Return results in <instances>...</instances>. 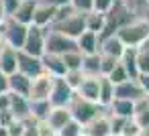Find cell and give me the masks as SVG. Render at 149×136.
Here are the masks:
<instances>
[{"mask_svg":"<svg viewBox=\"0 0 149 136\" xmlns=\"http://www.w3.org/2000/svg\"><path fill=\"white\" fill-rule=\"evenodd\" d=\"M131 21H135V19H133L131 10L127 8V4L123 2V0H114L112 8L104 14V29H102V33H100V37H98V39L112 37V35H114L120 27L129 25Z\"/></svg>","mask_w":149,"mask_h":136,"instance_id":"obj_1","label":"cell"},{"mask_svg":"<svg viewBox=\"0 0 149 136\" xmlns=\"http://www.w3.org/2000/svg\"><path fill=\"white\" fill-rule=\"evenodd\" d=\"M114 37L125 45V47H141L143 43L149 41V23L145 21H131L129 25L120 27Z\"/></svg>","mask_w":149,"mask_h":136,"instance_id":"obj_2","label":"cell"},{"mask_svg":"<svg viewBox=\"0 0 149 136\" xmlns=\"http://www.w3.org/2000/svg\"><path fill=\"white\" fill-rule=\"evenodd\" d=\"M68 110H70V116H72V120H76L78 124H88L90 120H94L98 114H102L106 108H102L100 104H96V102H90V100H84V98H80L78 93H74V98H72V102L68 104Z\"/></svg>","mask_w":149,"mask_h":136,"instance_id":"obj_3","label":"cell"},{"mask_svg":"<svg viewBox=\"0 0 149 136\" xmlns=\"http://www.w3.org/2000/svg\"><path fill=\"white\" fill-rule=\"evenodd\" d=\"M49 29H41V27H35V25H29L27 29V39H25V45H23V53L27 55H33V57H41L45 53V35H47Z\"/></svg>","mask_w":149,"mask_h":136,"instance_id":"obj_4","label":"cell"},{"mask_svg":"<svg viewBox=\"0 0 149 136\" xmlns=\"http://www.w3.org/2000/svg\"><path fill=\"white\" fill-rule=\"evenodd\" d=\"M27 29L29 27H25V25L6 16V21L2 23V35H4L6 45L13 47L15 51H21L23 45H25V39H27Z\"/></svg>","mask_w":149,"mask_h":136,"instance_id":"obj_5","label":"cell"},{"mask_svg":"<svg viewBox=\"0 0 149 136\" xmlns=\"http://www.w3.org/2000/svg\"><path fill=\"white\" fill-rule=\"evenodd\" d=\"M51 31L61 33L63 37L76 41V39L86 31V27H84V14H82V12H74V14H70L68 19H63V21L51 25Z\"/></svg>","mask_w":149,"mask_h":136,"instance_id":"obj_6","label":"cell"},{"mask_svg":"<svg viewBox=\"0 0 149 136\" xmlns=\"http://www.w3.org/2000/svg\"><path fill=\"white\" fill-rule=\"evenodd\" d=\"M74 89L63 81V77H53L51 81V91H49V98L47 102L51 104V108H68V104L72 102L74 98Z\"/></svg>","mask_w":149,"mask_h":136,"instance_id":"obj_7","label":"cell"},{"mask_svg":"<svg viewBox=\"0 0 149 136\" xmlns=\"http://www.w3.org/2000/svg\"><path fill=\"white\" fill-rule=\"evenodd\" d=\"M70 51H78L76 49V41L74 39H68L63 37L61 33H55V31H47L45 35V53H51V55H63V53H70Z\"/></svg>","mask_w":149,"mask_h":136,"instance_id":"obj_8","label":"cell"},{"mask_svg":"<svg viewBox=\"0 0 149 136\" xmlns=\"http://www.w3.org/2000/svg\"><path fill=\"white\" fill-rule=\"evenodd\" d=\"M17 71L23 73V75L29 77V79L41 75V73H43L41 57H33V55H27V53L19 51V53H17Z\"/></svg>","mask_w":149,"mask_h":136,"instance_id":"obj_9","label":"cell"},{"mask_svg":"<svg viewBox=\"0 0 149 136\" xmlns=\"http://www.w3.org/2000/svg\"><path fill=\"white\" fill-rule=\"evenodd\" d=\"M51 81L53 77H49L47 73H41L37 77L31 79V85H29V100L35 102V100H47L49 98V91H51Z\"/></svg>","mask_w":149,"mask_h":136,"instance_id":"obj_10","label":"cell"},{"mask_svg":"<svg viewBox=\"0 0 149 136\" xmlns=\"http://www.w3.org/2000/svg\"><path fill=\"white\" fill-rule=\"evenodd\" d=\"M84 134H86V136H108V134H112L108 110H104V112L98 114L94 120H90L88 124H84Z\"/></svg>","mask_w":149,"mask_h":136,"instance_id":"obj_11","label":"cell"},{"mask_svg":"<svg viewBox=\"0 0 149 136\" xmlns=\"http://www.w3.org/2000/svg\"><path fill=\"white\" fill-rule=\"evenodd\" d=\"M53 16H55V8L43 0H37V6H35V12H33V23L35 27H41V29H51L53 25Z\"/></svg>","mask_w":149,"mask_h":136,"instance_id":"obj_12","label":"cell"},{"mask_svg":"<svg viewBox=\"0 0 149 136\" xmlns=\"http://www.w3.org/2000/svg\"><path fill=\"white\" fill-rule=\"evenodd\" d=\"M143 93V89L139 87L137 79H127L118 85H114V100H127V102H137Z\"/></svg>","mask_w":149,"mask_h":136,"instance_id":"obj_13","label":"cell"},{"mask_svg":"<svg viewBox=\"0 0 149 136\" xmlns=\"http://www.w3.org/2000/svg\"><path fill=\"white\" fill-rule=\"evenodd\" d=\"M35 6H37V0H19L17 8L13 10V14H10L8 19H13V21H17V23H21V25L29 27V25L33 23Z\"/></svg>","mask_w":149,"mask_h":136,"instance_id":"obj_14","label":"cell"},{"mask_svg":"<svg viewBox=\"0 0 149 136\" xmlns=\"http://www.w3.org/2000/svg\"><path fill=\"white\" fill-rule=\"evenodd\" d=\"M41 65H43V73H47L49 77H63V73H65V65H63L59 55L43 53L41 55Z\"/></svg>","mask_w":149,"mask_h":136,"instance_id":"obj_15","label":"cell"},{"mask_svg":"<svg viewBox=\"0 0 149 136\" xmlns=\"http://www.w3.org/2000/svg\"><path fill=\"white\" fill-rule=\"evenodd\" d=\"M8 112H10L13 118L19 120V122L29 120V118H31V104H29V98L10 93V108H8Z\"/></svg>","mask_w":149,"mask_h":136,"instance_id":"obj_16","label":"cell"},{"mask_svg":"<svg viewBox=\"0 0 149 136\" xmlns=\"http://www.w3.org/2000/svg\"><path fill=\"white\" fill-rule=\"evenodd\" d=\"M98 47H100V39H98V35H96V33L84 31V33L76 39V49H78L82 55L98 53Z\"/></svg>","mask_w":149,"mask_h":136,"instance_id":"obj_17","label":"cell"},{"mask_svg":"<svg viewBox=\"0 0 149 136\" xmlns=\"http://www.w3.org/2000/svg\"><path fill=\"white\" fill-rule=\"evenodd\" d=\"M29 85H31V79L25 77V75L19 73V71L6 77L8 93H15V95H23V98H27V95H29Z\"/></svg>","mask_w":149,"mask_h":136,"instance_id":"obj_18","label":"cell"},{"mask_svg":"<svg viewBox=\"0 0 149 136\" xmlns=\"http://www.w3.org/2000/svg\"><path fill=\"white\" fill-rule=\"evenodd\" d=\"M118 63L123 65V69L127 71L129 79H137L139 77V67H137V49L135 47H125Z\"/></svg>","mask_w":149,"mask_h":136,"instance_id":"obj_19","label":"cell"},{"mask_svg":"<svg viewBox=\"0 0 149 136\" xmlns=\"http://www.w3.org/2000/svg\"><path fill=\"white\" fill-rule=\"evenodd\" d=\"M70 120H72V116H70V110H68V108H51L49 114H47V118H45V122L49 124V128L55 130V134H57Z\"/></svg>","mask_w":149,"mask_h":136,"instance_id":"obj_20","label":"cell"},{"mask_svg":"<svg viewBox=\"0 0 149 136\" xmlns=\"http://www.w3.org/2000/svg\"><path fill=\"white\" fill-rule=\"evenodd\" d=\"M17 53L13 47H4L2 51H0V73H4L6 77L17 73Z\"/></svg>","mask_w":149,"mask_h":136,"instance_id":"obj_21","label":"cell"},{"mask_svg":"<svg viewBox=\"0 0 149 136\" xmlns=\"http://www.w3.org/2000/svg\"><path fill=\"white\" fill-rule=\"evenodd\" d=\"M125 51V45L112 35V37H106V39H100V47H98V53L100 55H108V57H114V59H120Z\"/></svg>","mask_w":149,"mask_h":136,"instance_id":"obj_22","label":"cell"},{"mask_svg":"<svg viewBox=\"0 0 149 136\" xmlns=\"http://www.w3.org/2000/svg\"><path fill=\"white\" fill-rule=\"evenodd\" d=\"M76 93L84 100H90V102L98 104V77H84L82 83L78 85Z\"/></svg>","mask_w":149,"mask_h":136,"instance_id":"obj_23","label":"cell"},{"mask_svg":"<svg viewBox=\"0 0 149 136\" xmlns=\"http://www.w3.org/2000/svg\"><path fill=\"white\" fill-rule=\"evenodd\" d=\"M135 21L149 23V0H123Z\"/></svg>","mask_w":149,"mask_h":136,"instance_id":"obj_24","label":"cell"},{"mask_svg":"<svg viewBox=\"0 0 149 136\" xmlns=\"http://www.w3.org/2000/svg\"><path fill=\"white\" fill-rule=\"evenodd\" d=\"M82 73L86 77H100V53L82 55Z\"/></svg>","mask_w":149,"mask_h":136,"instance_id":"obj_25","label":"cell"},{"mask_svg":"<svg viewBox=\"0 0 149 136\" xmlns=\"http://www.w3.org/2000/svg\"><path fill=\"white\" fill-rule=\"evenodd\" d=\"M114 100V85L108 81V77H98V104L102 108H108Z\"/></svg>","mask_w":149,"mask_h":136,"instance_id":"obj_26","label":"cell"},{"mask_svg":"<svg viewBox=\"0 0 149 136\" xmlns=\"http://www.w3.org/2000/svg\"><path fill=\"white\" fill-rule=\"evenodd\" d=\"M106 110L110 116H116V118H133V102H127V100H112Z\"/></svg>","mask_w":149,"mask_h":136,"instance_id":"obj_27","label":"cell"},{"mask_svg":"<svg viewBox=\"0 0 149 136\" xmlns=\"http://www.w3.org/2000/svg\"><path fill=\"white\" fill-rule=\"evenodd\" d=\"M84 27H86V31L96 33V35L100 37V33H102V29H104V14L94 12V10L86 12V14H84Z\"/></svg>","mask_w":149,"mask_h":136,"instance_id":"obj_28","label":"cell"},{"mask_svg":"<svg viewBox=\"0 0 149 136\" xmlns=\"http://www.w3.org/2000/svg\"><path fill=\"white\" fill-rule=\"evenodd\" d=\"M29 104H31V118L37 120V122H43L47 118L49 110H51V104L47 100H35V102L29 100Z\"/></svg>","mask_w":149,"mask_h":136,"instance_id":"obj_29","label":"cell"},{"mask_svg":"<svg viewBox=\"0 0 149 136\" xmlns=\"http://www.w3.org/2000/svg\"><path fill=\"white\" fill-rule=\"evenodd\" d=\"M137 67L139 73H149V41L137 47Z\"/></svg>","mask_w":149,"mask_h":136,"instance_id":"obj_30","label":"cell"},{"mask_svg":"<svg viewBox=\"0 0 149 136\" xmlns=\"http://www.w3.org/2000/svg\"><path fill=\"white\" fill-rule=\"evenodd\" d=\"M61 61H63V65H65V71H70V69H80V67H82V53H80V51L63 53V55H61Z\"/></svg>","mask_w":149,"mask_h":136,"instance_id":"obj_31","label":"cell"},{"mask_svg":"<svg viewBox=\"0 0 149 136\" xmlns=\"http://www.w3.org/2000/svg\"><path fill=\"white\" fill-rule=\"evenodd\" d=\"M84 77H86V75L82 73V69H70V71H65V73H63V81H65L74 91L78 89V85L82 83V79H84Z\"/></svg>","mask_w":149,"mask_h":136,"instance_id":"obj_32","label":"cell"},{"mask_svg":"<svg viewBox=\"0 0 149 136\" xmlns=\"http://www.w3.org/2000/svg\"><path fill=\"white\" fill-rule=\"evenodd\" d=\"M82 132H84V126L78 124L76 120H70V122L57 132V136H80Z\"/></svg>","mask_w":149,"mask_h":136,"instance_id":"obj_33","label":"cell"},{"mask_svg":"<svg viewBox=\"0 0 149 136\" xmlns=\"http://www.w3.org/2000/svg\"><path fill=\"white\" fill-rule=\"evenodd\" d=\"M106 77H108V81H110L112 85H118V83H123V81H127V79H129V75H127V71L123 69V65H120V63H116V67H114Z\"/></svg>","mask_w":149,"mask_h":136,"instance_id":"obj_34","label":"cell"},{"mask_svg":"<svg viewBox=\"0 0 149 136\" xmlns=\"http://www.w3.org/2000/svg\"><path fill=\"white\" fill-rule=\"evenodd\" d=\"M116 63H118V59L108 57V55H100V75H102V77H106V75L116 67Z\"/></svg>","mask_w":149,"mask_h":136,"instance_id":"obj_35","label":"cell"},{"mask_svg":"<svg viewBox=\"0 0 149 136\" xmlns=\"http://www.w3.org/2000/svg\"><path fill=\"white\" fill-rule=\"evenodd\" d=\"M139 132H141V128L137 126V122H135L133 118L125 120V124H123V128H120V136H137Z\"/></svg>","mask_w":149,"mask_h":136,"instance_id":"obj_36","label":"cell"},{"mask_svg":"<svg viewBox=\"0 0 149 136\" xmlns=\"http://www.w3.org/2000/svg\"><path fill=\"white\" fill-rule=\"evenodd\" d=\"M133 120L137 122L139 128H149V108L147 110H135L133 112Z\"/></svg>","mask_w":149,"mask_h":136,"instance_id":"obj_37","label":"cell"},{"mask_svg":"<svg viewBox=\"0 0 149 136\" xmlns=\"http://www.w3.org/2000/svg\"><path fill=\"white\" fill-rule=\"evenodd\" d=\"M114 4V0H92V10L94 12H100V14H106Z\"/></svg>","mask_w":149,"mask_h":136,"instance_id":"obj_38","label":"cell"},{"mask_svg":"<svg viewBox=\"0 0 149 136\" xmlns=\"http://www.w3.org/2000/svg\"><path fill=\"white\" fill-rule=\"evenodd\" d=\"M70 4H72V8L76 12H82V14H86V12L92 10V0H72Z\"/></svg>","mask_w":149,"mask_h":136,"instance_id":"obj_39","label":"cell"},{"mask_svg":"<svg viewBox=\"0 0 149 136\" xmlns=\"http://www.w3.org/2000/svg\"><path fill=\"white\" fill-rule=\"evenodd\" d=\"M6 130H8V134H10V136H23L25 124H23V122H19V120H15V122H10V124L6 126Z\"/></svg>","mask_w":149,"mask_h":136,"instance_id":"obj_40","label":"cell"},{"mask_svg":"<svg viewBox=\"0 0 149 136\" xmlns=\"http://www.w3.org/2000/svg\"><path fill=\"white\" fill-rule=\"evenodd\" d=\"M37 136H57L53 128H49V124L43 120V122H37Z\"/></svg>","mask_w":149,"mask_h":136,"instance_id":"obj_41","label":"cell"},{"mask_svg":"<svg viewBox=\"0 0 149 136\" xmlns=\"http://www.w3.org/2000/svg\"><path fill=\"white\" fill-rule=\"evenodd\" d=\"M137 83H139V87L143 89V93H145V95H149V73H139Z\"/></svg>","mask_w":149,"mask_h":136,"instance_id":"obj_42","label":"cell"},{"mask_svg":"<svg viewBox=\"0 0 149 136\" xmlns=\"http://www.w3.org/2000/svg\"><path fill=\"white\" fill-rule=\"evenodd\" d=\"M10 108V93L4 91V93H0V112H6Z\"/></svg>","mask_w":149,"mask_h":136,"instance_id":"obj_43","label":"cell"},{"mask_svg":"<svg viewBox=\"0 0 149 136\" xmlns=\"http://www.w3.org/2000/svg\"><path fill=\"white\" fill-rule=\"evenodd\" d=\"M17 4H19V0H2V6H4L6 16H10V14H13V10L17 8Z\"/></svg>","mask_w":149,"mask_h":136,"instance_id":"obj_44","label":"cell"},{"mask_svg":"<svg viewBox=\"0 0 149 136\" xmlns=\"http://www.w3.org/2000/svg\"><path fill=\"white\" fill-rule=\"evenodd\" d=\"M10 122H15V118H13V114H10L8 110H6V112H0V126L6 128Z\"/></svg>","mask_w":149,"mask_h":136,"instance_id":"obj_45","label":"cell"},{"mask_svg":"<svg viewBox=\"0 0 149 136\" xmlns=\"http://www.w3.org/2000/svg\"><path fill=\"white\" fill-rule=\"evenodd\" d=\"M43 2H47V4H51L53 8H59V6H68L72 0H43Z\"/></svg>","mask_w":149,"mask_h":136,"instance_id":"obj_46","label":"cell"},{"mask_svg":"<svg viewBox=\"0 0 149 136\" xmlns=\"http://www.w3.org/2000/svg\"><path fill=\"white\" fill-rule=\"evenodd\" d=\"M4 91H8V87H6V75L0 73V93H4Z\"/></svg>","mask_w":149,"mask_h":136,"instance_id":"obj_47","label":"cell"},{"mask_svg":"<svg viewBox=\"0 0 149 136\" xmlns=\"http://www.w3.org/2000/svg\"><path fill=\"white\" fill-rule=\"evenodd\" d=\"M6 21V12H4V6H2V0H0V25Z\"/></svg>","mask_w":149,"mask_h":136,"instance_id":"obj_48","label":"cell"},{"mask_svg":"<svg viewBox=\"0 0 149 136\" xmlns=\"http://www.w3.org/2000/svg\"><path fill=\"white\" fill-rule=\"evenodd\" d=\"M137 136H149V128H141V132Z\"/></svg>","mask_w":149,"mask_h":136,"instance_id":"obj_49","label":"cell"},{"mask_svg":"<svg viewBox=\"0 0 149 136\" xmlns=\"http://www.w3.org/2000/svg\"><path fill=\"white\" fill-rule=\"evenodd\" d=\"M0 136H10V134H8V130H6L4 126H0Z\"/></svg>","mask_w":149,"mask_h":136,"instance_id":"obj_50","label":"cell"},{"mask_svg":"<svg viewBox=\"0 0 149 136\" xmlns=\"http://www.w3.org/2000/svg\"><path fill=\"white\" fill-rule=\"evenodd\" d=\"M108 136H120V134H108Z\"/></svg>","mask_w":149,"mask_h":136,"instance_id":"obj_51","label":"cell"},{"mask_svg":"<svg viewBox=\"0 0 149 136\" xmlns=\"http://www.w3.org/2000/svg\"><path fill=\"white\" fill-rule=\"evenodd\" d=\"M80 136H86V134H84V132H82V134H80Z\"/></svg>","mask_w":149,"mask_h":136,"instance_id":"obj_52","label":"cell"}]
</instances>
